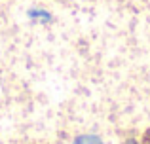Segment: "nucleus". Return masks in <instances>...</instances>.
Instances as JSON below:
<instances>
[{"label": "nucleus", "mask_w": 150, "mask_h": 144, "mask_svg": "<svg viewBox=\"0 0 150 144\" xmlns=\"http://www.w3.org/2000/svg\"><path fill=\"white\" fill-rule=\"evenodd\" d=\"M76 144H101V140L97 137H80Z\"/></svg>", "instance_id": "obj_1"}]
</instances>
